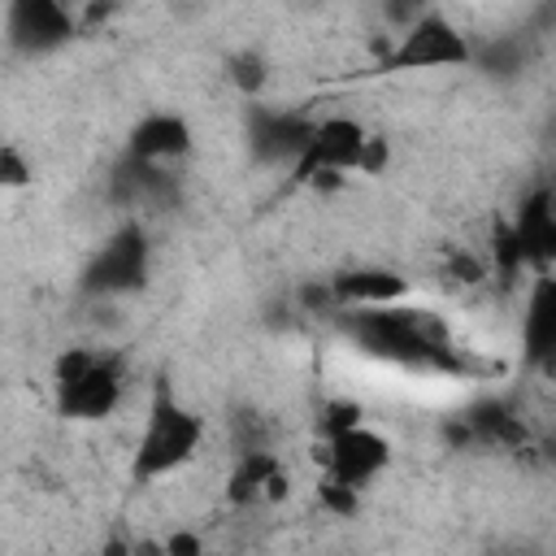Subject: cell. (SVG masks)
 <instances>
[{
  "mask_svg": "<svg viewBox=\"0 0 556 556\" xmlns=\"http://www.w3.org/2000/svg\"><path fill=\"white\" fill-rule=\"evenodd\" d=\"M100 556H135V543H126L122 534H109L104 547H100Z\"/></svg>",
  "mask_w": 556,
  "mask_h": 556,
  "instance_id": "obj_26",
  "label": "cell"
},
{
  "mask_svg": "<svg viewBox=\"0 0 556 556\" xmlns=\"http://www.w3.org/2000/svg\"><path fill=\"white\" fill-rule=\"evenodd\" d=\"M391 165V139L387 135H369L365 156H361V174H382Z\"/></svg>",
  "mask_w": 556,
  "mask_h": 556,
  "instance_id": "obj_24",
  "label": "cell"
},
{
  "mask_svg": "<svg viewBox=\"0 0 556 556\" xmlns=\"http://www.w3.org/2000/svg\"><path fill=\"white\" fill-rule=\"evenodd\" d=\"M135 556H165V543H156V539H139V543H135Z\"/></svg>",
  "mask_w": 556,
  "mask_h": 556,
  "instance_id": "obj_27",
  "label": "cell"
},
{
  "mask_svg": "<svg viewBox=\"0 0 556 556\" xmlns=\"http://www.w3.org/2000/svg\"><path fill=\"white\" fill-rule=\"evenodd\" d=\"M473 61L491 78H517L526 70V61H530V48L521 39H513V35H495V39H486L482 52H473Z\"/></svg>",
  "mask_w": 556,
  "mask_h": 556,
  "instance_id": "obj_17",
  "label": "cell"
},
{
  "mask_svg": "<svg viewBox=\"0 0 556 556\" xmlns=\"http://www.w3.org/2000/svg\"><path fill=\"white\" fill-rule=\"evenodd\" d=\"M365 143H369V130L356 122V117H321L317 130H313V143L308 152L295 161V182L304 187H330L339 182L348 169H361V156H365Z\"/></svg>",
  "mask_w": 556,
  "mask_h": 556,
  "instance_id": "obj_7",
  "label": "cell"
},
{
  "mask_svg": "<svg viewBox=\"0 0 556 556\" xmlns=\"http://www.w3.org/2000/svg\"><path fill=\"white\" fill-rule=\"evenodd\" d=\"M491 261L504 282L526 265L539 274L556 265V187H534L521 200L517 217L495 230Z\"/></svg>",
  "mask_w": 556,
  "mask_h": 556,
  "instance_id": "obj_4",
  "label": "cell"
},
{
  "mask_svg": "<svg viewBox=\"0 0 556 556\" xmlns=\"http://www.w3.org/2000/svg\"><path fill=\"white\" fill-rule=\"evenodd\" d=\"M317 500H321V508H326V513H334V517H352V513L361 508V491L339 486V482H330V478H321V482H317Z\"/></svg>",
  "mask_w": 556,
  "mask_h": 556,
  "instance_id": "obj_22",
  "label": "cell"
},
{
  "mask_svg": "<svg viewBox=\"0 0 556 556\" xmlns=\"http://www.w3.org/2000/svg\"><path fill=\"white\" fill-rule=\"evenodd\" d=\"M191 152V126L178 113H148L135 122L130 139H126V156L143 161V165H174Z\"/></svg>",
  "mask_w": 556,
  "mask_h": 556,
  "instance_id": "obj_14",
  "label": "cell"
},
{
  "mask_svg": "<svg viewBox=\"0 0 556 556\" xmlns=\"http://www.w3.org/2000/svg\"><path fill=\"white\" fill-rule=\"evenodd\" d=\"M343 334L374 361L404 365V369H439V374H460L469 369L465 356L456 352L447 326L426 313V308H348L343 313Z\"/></svg>",
  "mask_w": 556,
  "mask_h": 556,
  "instance_id": "obj_1",
  "label": "cell"
},
{
  "mask_svg": "<svg viewBox=\"0 0 556 556\" xmlns=\"http://www.w3.org/2000/svg\"><path fill=\"white\" fill-rule=\"evenodd\" d=\"M226 78L243 100H256L265 91V83H269V61L256 48H239V52L226 56Z\"/></svg>",
  "mask_w": 556,
  "mask_h": 556,
  "instance_id": "obj_18",
  "label": "cell"
},
{
  "mask_svg": "<svg viewBox=\"0 0 556 556\" xmlns=\"http://www.w3.org/2000/svg\"><path fill=\"white\" fill-rule=\"evenodd\" d=\"M465 426H469V443L478 447H500V452H517L530 443V430L521 421V413L508 404V400H482L465 413Z\"/></svg>",
  "mask_w": 556,
  "mask_h": 556,
  "instance_id": "obj_16",
  "label": "cell"
},
{
  "mask_svg": "<svg viewBox=\"0 0 556 556\" xmlns=\"http://www.w3.org/2000/svg\"><path fill=\"white\" fill-rule=\"evenodd\" d=\"M313 130H317V122L308 113H295V109L248 104V113H243V139H248L252 161H261V165H291L295 169V161L313 143Z\"/></svg>",
  "mask_w": 556,
  "mask_h": 556,
  "instance_id": "obj_8",
  "label": "cell"
},
{
  "mask_svg": "<svg viewBox=\"0 0 556 556\" xmlns=\"http://www.w3.org/2000/svg\"><path fill=\"white\" fill-rule=\"evenodd\" d=\"M473 48L469 39L443 17V13H417L408 22V30L400 35V43L378 61L382 74H413V70H456L469 65Z\"/></svg>",
  "mask_w": 556,
  "mask_h": 556,
  "instance_id": "obj_6",
  "label": "cell"
},
{
  "mask_svg": "<svg viewBox=\"0 0 556 556\" xmlns=\"http://www.w3.org/2000/svg\"><path fill=\"white\" fill-rule=\"evenodd\" d=\"M148 274H152V243H148V230H143L139 222H126V226H117V230L91 252V261L83 265L78 291H83V295H96V300L135 295V291L148 287Z\"/></svg>",
  "mask_w": 556,
  "mask_h": 556,
  "instance_id": "obj_5",
  "label": "cell"
},
{
  "mask_svg": "<svg viewBox=\"0 0 556 556\" xmlns=\"http://www.w3.org/2000/svg\"><path fill=\"white\" fill-rule=\"evenodd\" d=\"M4 30H9V48L13 52L43 56V52L65 48L74 39L78 22L61 0H13L9 17H4Z\"/></svg>",
  "mask_w": 556,
  "mask_h": 556,
  "instance_id": "obj_9",
  "label": "cell"
},
{
  "mask_svg": "<svg viewBox=\"0 0 556 556\" xmlns=\"http://www.w3.org/2000/svg\"><path fill=\"white\" fill-rule=\"evenodd\" d=\"M109 195H113V204H126V208H135V204L165 208V204L178 200V182H174V174L165 165H143L135 156H122L117 169H113Z\"/></svg>",
  "mask_w": 556,
  "mask_h": 556,
  "instance_id": "obj_15",
  "label": "cell"
},
{
  "mask_svg": "<svg viewBox=\"0 0 556 556\" xmlns=\"http://www.w3.org/2000/svg\"><path fill=\"white\" fill-rule=\"evenodd\" d=\"M230 443H235V456H248V452H269V426L256 408H235L230 417Z\"/></svg>",
  "mask_w": 556,
  "mask_h": 556,
  "instance_id": "obj_19",
  "label": "cell"
},
{
  "mask_svg": "<svg viewBox=\"0 0 556 556\" xmlns=\"http://www.w3.org/2000/svg\"><path fill=\"white\" fill-rule=\"evenodd\" d=\"M321 456H326V478H330V482L352 486V491H365V486L391 465V443H387L378 430H369V426L361 421V426L334 434Z\"/></svg>",
  "mask_w": 556,
  "mask_h": 556,
  "instance_id": "obj_10",
  "label": "cell"
},
{
  "mask_svg": "<svg viewBox=\"0 0 556 556\" xmlns=\"http://www.w3.org/2000/svg\"><path fill=\"white\" fill-rule=\"evenodd\" d=\"M200 439H204V421L187 404H178L174 391H169V382L161 378L156 391H152V404H148L143 434L135 443L130 478L135 482H156V478L182 469L200 452Z\"/></svg>",
  "mask_w": 556,
  "mask_h": 556,
  "instance_id": "obj_3",
  "label": "cell"
},
{
  "mask_svg": "<svg viewBox=\"0 0 556 556\" xmlns=\"http://www.w3.org/2000/svg\"><path fill=\"white\" fill-rule=\"evenodd\" d=\"M547 460H552V465H556V439H552V443H547Z\"/></svg>",
  "mask_w": 556,
  "mask_h": 556,
  "instance_id": "obj_28",
  "label": "cell"
},
{
  "mask_svg": "<svg viewBox=\"0 0 556 556\" xmlns=\"http://www.w3.org/2000/svg\"><path fill=\"white\" fill-rule=\"evenodd\" d=\"M291 495V478L278 460V452H248V456H235V469L226 478V500L235 508H248L256 500H287Z\"/></svg>",
  "mask_w": 556,
  "mask_h": 556,
  "instance_id": "obj_13",
  "label": "cell"
},
{
  "mask_svg": "<svg viewBox=\"0 0 556 556\" xmlns=\"http://www.w3.org/2000/svg\"><path fill=\"white\" fill-rule=\"evenodd\" d=\"M56 413L65 421H104L126 391V356L104 348H65L52 365Z\"/></svg>",
  "mask_w": 556,
  "mask_h": 556,
  "instance_id": "obj_2",
  "label": "cell"
},
{
  "mask_svg": "<svg viewBox=\"0 0 556 556\" xmlns=\"http://www.w3.org/2000/svg\"><path fill=\"white\" fill-rule=\"evenodd\" d=\"M447 274H452L456 282H482V278H486V261L473 256V252H460V248H456V252L447 256Z\"/></svg>",
  "mask_w": 556,
  "mask_h": 556,
  "instance_id": "obj_23",
  "label": "cell"
},
{
  "mask_svg": "<svg viewBox=\"0 0 556 556\" xmlns=\"http://www.w3.org/2000/svg\"><path fill=\"white\" fill-rule=\"evenodd\" d=\"M521 361L526 369L556 374V274L543 269L530 282L521 308Z\"/></svg>",
  "mask_w": 556,
  "mask_h": 556,
  "instance_id": "obj_11",
  "label": "cell"
},
{
  "mask_svg": "<svg viewBox=\"0 0 556 556\" xmlns=\"http://www.w3.org/2000/svg\"><path fill=\"white\" fill-rule=\"evenodd\" d=\"M30 178H35V165L22 156L17 143H4V148H0V187H4V191H17V187H26Z\"/></svg>",
  "mask_w": 556,
  "mask_h": 556,
  "instance_id": "obj_21",
  "label": "cell"
},
{
  "mask_svg": "<svg viewBox=\"0 0 556 556\" xmlns=\"http://www.w3.org/2000/svg\"><path fill=\"white\" fill-rule=\"evenodd\" d=\"M491 556H521V552H491Z\"/></svg>",
  "mask_w": 556,
  "mask_h": 556,
  "instance_id": "obj_29",
  "label": "cell"
},
{
  "mask_svg": "<svg viewBox=\"0 0 556 556\" xmlns=\"http://www.w3.org/2000/svg\"><path fill=\"white\" fill-rule=\"evenodd\" d=\"M330 291H334L339 313H348V308H387V304H400L408 295V278L395 274V269H382V265H356V269L334 274Z\"/></svg>",
  "mask_w": 556,
  "mask_h": 556,
  "instance_id": "obj_12",
  "label": "cell"
},
{
  "mask_svg": "<svg viewBox=\"0 0 556 556\" xmlns=\"http://www.w3.org/2000/svg\"><path fill=\"white\" fill-rule=\"evenodd\" d=\"M361 417H365V408H361L356 400H330V404H321V413H317V434L330 443L334 434L361 426Z\"/></svg>",
  "mask_w": 556,
  "mask_h": 556,
  "instance_id": "obj_20",
  "label": "cell"
},
{
  "mask_svg": "<svg viewBox=\"0 0 556 556\" xmlns=\"http://www.w3.org/2000/svg\"><path fill=\"white\" fill-rule=\"evenodd\" d=\"M165 556H208V552H204V539L195 530H174L165 539Z\"/></svg>",
  "mask_w": 556,
  "mask_h": 556,
  "instance_id": "obj_25",
  "label": "cell"
}]
</instances>
